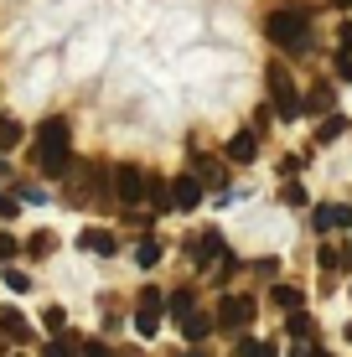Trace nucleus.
Masks as SVG:
<instances>
[{"mask_svg": "<svg viewBox=\"0 0 352 357\" xmlns=\"http://www.w3.org/2000/svg\"><path fill=\"white\" fill-rule=\"evenodd\" d=\"M68 155H72V130L68 119H42L36 125V166H42V176H63L68 171Z\"/></svg>", "mask_w": 352, "mask_h": 357, "instance_id": "obj_1", "label": "nucleus"}, {"mask_svg": "<svg viewBox=\"0 0 352 357\" xmlns=\"http://www.w3.org/2000/svg\"><path fill=\"white\" fill-rule=\"evenodd\" d=\"M264 36H270L275 47H285V52H306L311 47V16L306 10H270Z\"/></svg>", "mask_w": 352, "mask_h": 357, "instance_id": "obj_2", "label": "nucleus"}, {"mask_svg": "<svg viewBox=\"0 0 352 357\" xmlns=\"http://www.w3.org/2000/svg\"><path fill=\"white\" fill-rule=\"evenodd\" d=\"M264 83H270V109H275L280 119H296V114H300V93H296V83H290V73L270 63Z\"/></svg>", "mask_w": 352, "mask_h": 357, "instance_id": "obj_3", "label": "nucleus"}, {"mask_svg": "<svg viewBox=\"0 0 352 357\" xmlns=\"http://www.w3.org/2000/svg\"><path fill=\"white\" fill-rule=\"evenodd\" d=\"M254 316H259V305H254L249 295H223V301H217L213 326H223V331H249Z\"/></svg>", "mask_w": 352, "mask_h": 357, "instance_id": "obj_4", "label": "nucleus"}, {"mask_svg": "<svg viewBox=\"0 0 352 357\" xmlns=\"http://www.w3.org/2000/svg\"><path fill=\"white\" fill-rule=\"evenodd\" d=\"M145 187H151V176H145L140 166H119V171H114V197H119L125 207L145 202Z\"/></svg>", "mask_w": 352, "mask_h": 357, "instance_id": "obj_5", "label": "nucleus"}, {"mask_svg": "<svg viewBox=\"0 0 352 357\" xmlns=\"http://www.w3.org/2000/svg\"><path fill=\"white\" fill-rule=\"evenodd\" d=\"M161 316H166V301L155 290H145L140 305H135V331L140 337H155V331H161Z\"/></svg>", "mask_w": 352, "mask_h": 357, "instance_id": "obj_6", "label": "nucleus"}, {"mask_svg": "<svg viewBox=\"0 0 352 357\" xmlns=\"http://www.w3.org/2000/svg\"><path fill=\"white\" fill-rule=\"evenodd\" d=\"M347 223H352V207H342V202H316V213H311L316 233H332V228H347Z\"/></svg>", "mask_w": 352, "mask_h": 357, "instance_id": "obj_7", "label": "nucleus"}, {"mask_svg": "<svg viewBox=\"0 0 352 357\" xmlns=\"http://www.w3.org/2000/svg\"><path fill=\"white\" fill-rule=\"evenodd\" d=\"M223 155H228V161H234V166H249L254 155H259V135H254V130H238L234 140L223 145Z\"/></svg>", "mask_w": 352, "mask_h": 357, "instance_id": "obj_8", "label": "nucleus"}, {"mask_svg": "<svg viewBox=\"0 0 352 357\" xmlns=\"http://www.w3.org/2000/svg\"><path fill=\"white\" fill-rule=\"evenodd\" d=\"M187 259L192 264H217V259H223V238H217V233H202L197 243L187 238Z\"/></svg>", "mask_w": 352, "mask_h": 357, "instance_id": "obj_9", "label": "nucleus"}, {"mask_svg": "<svg viewBox=\"0 0 352 357\" xmlns=\"http://www.w3.org/2000/svg\"><path fill=\"white\" fill-rule=\"evenodd\" d=\"M197 202H202V187H197V176H176V181H171V207L192 213Z\"/></svg>", "mask_w": 352, "mask_h": 357, "instance_id": "obj_10", "label": "nucleus"}, {"mask_svg": "<svg viewBox=\"0 0 352 357\" xmlns=\"http://www.w3.org/2000/svg\"><path fill=\"white\" fill-rule=\"evenodd\" d=\"M332 104H337L332 83H311V89H306V104H300V114H332Z\"/></svg>", "mask_w": 352, "mask_h": 357, "instance_id": "obj_11", "label": "nucleus"}, {"mask_svg": "<svg viewBox=\"0 0 352 357\" xmlns=\"http://www.w3.org/2000/svg\"><path fill=\"white\" fill-rule=\"evenodd\" d=\"M78 249H89V254H104V259H109V254H114L119 243H114V233H104V228H83V233H78Z\"/></svg>", "mask_w": 352, "mask_h": 357, "instance_id": "obj_12", "label": "nucleus"}, {"mask_svg": "<svg viewBox=\"0 0 352 357\" xmlns=\"http://www.w3.org/2000/svg\"><path fill=\"white\" fill-rule=\"evenodd\" d=\"M176 326H181V337H187V342H202V337H208V331H213V316H208V311H197V305H192V311L181 316Z\"/></svg>", "mask_w": 352, "mask_h": 357, "instance_id": "obj_13", "label": "nucleus"}, {"mask_svg": "<svg viewBox=\"0 0 352 357\" xmlns=\"http://www.w3.org/2000/svg\"><path fill=\"white\" fill-rule=\"evenodd\" d=\"M0 331H6V337H16V342H26V337H31L26 316H21V311H10V305H0Z\"/></svg>", "mask_w": 352, "mask_h": 357, "instance_id": "obj_14", "label": "nucleus"}, {"mask_svg": "<svg viewBox=\"0 0 352 357\" xmlns=\"http://www.w3.org/2000/svg\"><path fill=\"white\" fill-rule=\"evenodd\" d=\"M342 135H347V119L342 114H326L316 125V145H332V140H342Z\"/></svg>", "mask_w": 352, "mask_h": 357, "instance_id": "obj_15", "label": "nucleus"}, {"mask_svg": "<svg viewBox=\"0 0 352 357\" xmlns=\"http://www.w3.org/2000/svg\"><path fill=\"white\" fill-rule=\"evenodd\" d=\"M192 171H197L208 187H223V161H208V155H192Z\"/></svg>", "mask_w": 352, "mask_h": 357, "instance_id": "obj_16", "label": "nucleus"}, {"mask_svg": "<svg viewBox=\"0 0 352 357\" xmlns=\"http://www.w3.org/2000/svg\"><path fill=\"white\" fill-rule=\"evenodd\" d=\"M270 301L280 305V311H300V290H296V285H275Z\"/></svg>", "mask_w": 352, "mask_h": 357, "instance_id": "obj_17", "label": "nucleus"}, {"mask_svg": "<svg viewBox=\"0 0 352 357\" xmlns=\"http://www.w3.org/2000/svg\"><path fill=\"white\" fill-rule=\"evenodd\" d=\"M47 357H83V342H72V337H52V342H47Z\"/></svg>", "mask_w": 352, "mask_h": 357, "instance_id": "obj_18", "label": "nucleus"}, {"mask_svg": "<svg viewBox=\"0 0 352 357\" xmlns=\"http://www.w3.org/2000/svg\"><path fill=\"white\" fill-rule=\"evenodd\" d=\"M135 264H140V269L161 264V243H155V238H145V243H135Z\"/></svg>", "mask_w": 352, "mask_h": 357, "instance_id": "obj_19", "label": "nucleus"}, {"mask_svg": "<svg viewBox=\"0 0 352 357\" xmlns=\"http://www.w3.org/2000/svg\"><path fill=\"white\" fill-rule=\"evenodd\" d=\"M238 357H275V347H264V342H254V337H238Z\"/></svg>", "mask_w": 352, "mask_h": 357, "instance_id": "obj_20", "label": "nucleus"}, {"mask_svg": "<svg viewBox=\"0 0 352 357\" xmlns=\"http://www.w3.org/2000/svg\"><path fill=\"white\" fill-rule=\"evenodd\" d=\"M6 290H16V295H21V290H31V275L10 264V269H6Z\"/></svg>", "mask_w": 352, "mask_h": 357, "instance_id": "obj_21", "label": "nucleus"}, {"mask_svg": "<svg viewBox=\"0 0 352 357\" xmlns=\"http://www.w3.org/2000/svg\"><path fill=\"white\" fill-rule=\"evenodd\" d=\"M42 326H47V331H63V326H68V311H63V305H47V311H42Z\"/></svg>", "mask_w": 352, "mask_h": 357, "instance_id": "obj_22", "label": "nucleus"}, {"mask_svg": "<svg viewBox=\"0 0 352 357\" xmlns=\"http://www.w3.org/2000/svg\"><path fill=\"white\" fill-rule=\"evenodd\" d=\"M166 305H171V316L181 321V316H187V311H192V305H197V301H192V290H176V295H171V301H166Z\"/></svg>", "mask_w": 352, "mask_h": 357, "instance_id": "obj_23", "label": "nucleus"}, {"mask_svg": "<svg viewBox=\"0 0 352 357\" xmlns=\"http://www.w3.org/2000/svg\"><path fill=\"white\" fill-rule=\"evenodd\" d=\"M16 140H21V125L16 119H0V151H10Z\"/></svg>", "mask_w": 352, "mask_h": 357, "instance_id": "obj_24", "label": "nucleus"}, {"mask_svg": "<svg viewBox=\"0 0 352 357\" xmlns=\"http://www.w3.org/2000/svg\"><path fill=\"white\" fill-rule=\"evenodd\" d=\"M26 249L36 254V259H42V254H52V249H57V238H52V233H36V238L26 243Z\"/></svg>", "mask_w": 352, "mask_h": 357, "instance_id": "obj_25", "label": "nucleus"}, {"mask_svg": "<svg viewBox=\"0 0 352 357\" xmlns=\"http://www.w3.org/2000/svg\"><path fill=\"white\" fill-rule=\"evenodd\" d=\"M290 337H311V316L306 311H290Z\"/></svg>", "mask_w": 352, "mask_h": 357, "instance_id": "obj_26", "label": "nucleus"}, {"mask_svg": "<svg viewBox=\"0 0 352 357\" xmlns=\"http://www.w3.org/2000/svg\"><path fill=\"white\" fill-rule=\"evenodd\" d=\"M0 259H16V238L10 233H0Z\"/></svg>", "mask_w": 352, "mask_h": 357, "instance_id": "obj_27", "label": "nucleus"}, {"mask_svg": "<svg viewBox=\"0 0 352 357\" xmlns=\"http://www.w3.org/2000/svg\"><path fill=\"white\" fill-rule=\"evenodd\" d=\"M83 357H109V347L104 342H83Z\"/></svg>", "mask_w": 352, "mask_h": 357, "instance_id": "obj_28", "label": "nucleus"}, {"mask_svg": "<svg viewBox=\"0 0 352 357\" xmlns=\"http://www.w3.org/2000/svg\"><path fill=\"white\" fill-rule=\"evenodd\" d=\"M0 218H16V197H6V192H0Z\"/></svg>", "mask_w": 352, "mask_h": 357, "instance_id": "obj_29", "label": "nucleus"}, {"mask_svg": "<svg viewBox=\"0 0 352 357\" xmlns=\"http://www.w3.org/2000/svg\"><path fill=\"white\" fill-rule=\"evenodd\" d=\"M311 357H332V352H311Z\"/></svg>", "mask_w": 352, "mask_h": 357, "instance_id": "obj_30", "label": "nucleus"}, {"mask_svg": "<svg viewBox=\"0 0 352 357\" xmlns=\"http://www.w3.org/2000/svg\"><path fill=\"white\" fill-rule=\"evenodd\" d=\"M337 6H352V0H337Z\"/></svg>", "mask_w": 352, "mask_h": 357, "instance_id": "obj_31", "label": "nucleus"}, {"mask_svg": "<svg viewBox=\"0 0 352 357\" xmlns=\"http://www.w3.org/2000/svg\"><path fill=\"white\" fill-rule=\"evenodd\" d=\"M347 259H352V249H347Z\"/></svg>", "mask_w": 352, "mask_h": 357, "instance_id": "obj_32", "label": "nucleus"}]
</instances>
